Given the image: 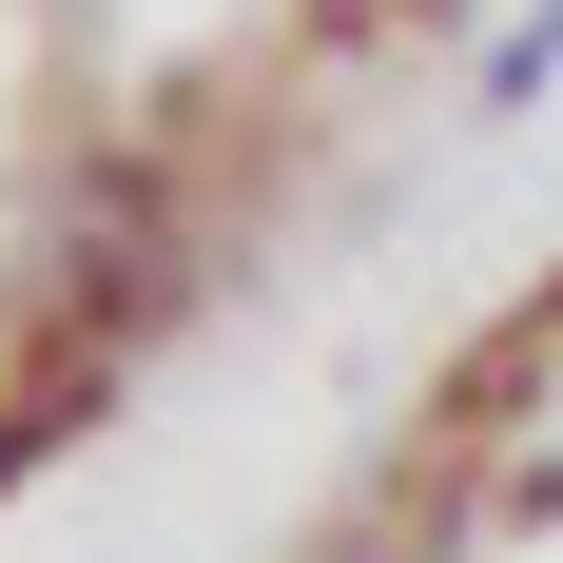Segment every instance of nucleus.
I'll return each mask as SVG.
<instances>
[{"label":"nucleus","mask_w":563,"mask_h":563,"mask_svg":"<svg viewBox=\"0 0 563 563\" xmlns=\"http://www.w3.org/2000/svg\"><path fill=\"white\" fill-rule=\"evenodd\" d=\"M428 20L448 0H0V486L117 408Z\"/></svg>","instance_id":"f257e3e1"},{"label":"nucleus","mask_w":563,"mask_h":563,"mask_svg":"<svg viewBox=\"0 0 563 563\" xmlns=\"http://www.w3.org/2000/svg\"><path fill=\"white\" fill-rule=\"evenodd\" d=\"M350 563H563V291H544V331L408 448V486L350 525Z\"/></svg>","instance_id":"f03ea898"}]
</instances>
